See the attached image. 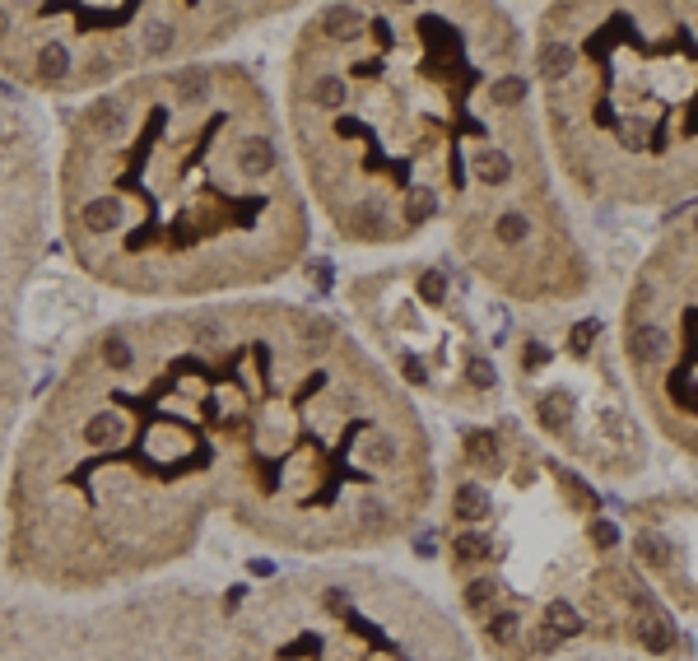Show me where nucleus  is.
Listing matches in <instances>:
<instances>
[{"mask_svg": "<svg viewBox=\"0 0 698 661\" xmlns=\"http://www.w3.org/2000/svg\"><path fill=\"white\" fill-rule=\"evenodd\" d=\"M224 596L149 592L89 615L0 596V661H205Z\"/></svg>", "mask_w": 698, "mask_h": 661, "instance_id": "9d476101", "label": "nucleus"}, {"mask_svg": "<svg viewBox=\"0 0 698 661\" xmlns=\"http://www.w3.org/2000/svg\"><path fill=\"white\" fill-rule=\"evenodd\" d=\"M591 331H596V317L573 322L559 345H550L545 336L517 340V354H512L517 396L540 443H554L591 475L629 480L633 471L647 466V438L633 419L624 368L596 378L591 387L578 382Z\"/></svg>", "mask_w": 698, "mask_h": 661, "instance_id": "9b49d317", "label": "nucleus"}, {"mask_svg": "<svg viewBox=\"0 0 698 661\" xmlns=\"http://www.w3.org/2000/svg\"><path fill=\"white\" fill-rule=\"evenodd\" d=\"M526 47L550 163L582 201H698V0L540 5Z\"/></svg>", "mask_w": 698, "mask_h": 661, "instance_id": "39448f33", "label": "nucleus"}, {"mask_svg": "<svg viewBox=\"0 0 698 661\" xmlns=\"http://www.w3.org/2000/svg\"><path fill=\"white\" fill-rule=\"evenodd\" d=\"M280 117L308 205L336 243L438 247L531 312L591 294L596 261L559 196L512 10L317 5L284 56Z\"/></svg>", "mask_w": 698, "mask_h": 661, "instance_id": "f257e3e1", "label": "nucleus"}, {"mask_svg": "<svg viewBox=\"0 0 698 661\" xmlns=\"http://www.w3.org/2000/svg\"><path fill=\"white\" fill-rule=\"evenodd\" d=\"M289 5L242 0H0V80L42 98L108 94L145 70L201 61Z\"/></svg>", "mask_w": 698, "mask_h": 661, "instance_id": "0eeeda50", "label": "nucleus"}, {"mask_svg": "<svg viewBox=\"0 0 698 661\" xmlns=\"http://www.w3.org/2000/svg\"><path fill=\"white\" fill-rule=\"evenodd\" d=\"M52 219V173L33 112L0 89V364L24 359V298Z\"/></svg>", "mask_w": 698, "mask_h": 661, "instance_id": "f8f14e48", "label": "nucleus"}, {"mask_svg": "<svg viewBox=\"0 0 698 661\" xmlns=\"http://www.w3.org/2000/svg\"><path fill=\"white\" fill-rule=\"evenodd\" d=\"M615 354L638 415L698 461V201L657 229L619 298Z\"/></svg>", "mask_w": 698, "mask_h": 661, "instance_id": "6e6552de", "label": "nucleus"}, {"mask_svg": "<svg viewBox=\"0 0 698 661\" xmlns=\"http://www.w3.org/2000/svg\"><path fill=\"white\" fill-rule=\"evenodd\" d=\"M633 568L671 606L698 620V489H666L633 503L624 517Z\"/></svg>", "mask_w": 698, "mask_h": 661, "instance_id": "ddd939ff", "label": "nucleus"}, {"mask_svg": "<svg viewBox=\"0 0 698 661\" xmlns=\"http://www.w3.org/2000/svg\"><path fill=\"white\" fill-rule=\"evenodd\" d=\"M24 405H28V364H0V461L10 457V443L19 424H24Z\"/></svg>", "mask_w": 698, "mask_h": 661, "instance_id": "4468645a", "label": "nucleus"}, {"mask_svg": "<svg viewBox=\"0 0 698 661\" xmlns=\"http://www.w3.org/2000/svg\"><path fill=\"white\" fill-rule=\"evenodd\" d=\"M573 661H615V657H573Z\"/></svg>", "mask_w": 698, "mask_h": 661, "instance_id": "2eb2a0df", "label": "nucleus"}, {"mask_svg": "<svg viewBox=\"0 0 698 661\" xmlns=\"http://www.w3.org/2000/svg\"><path fill=\"white\" fill-rule=\"evenodd\" d=\"M349 308L368 326L373 354L410 396L429 392L438 405L470 415L494 410L498 368L438 261L419 257L359 275L349 284Z\"/></svg>", "mask_w": 698, "mask_h": 661, "instance_id": "1a4fd4ad", "label": "nucleus"}, {"mask_svg": "<svg viewBox=\"0 0 698 661\" xmlns=\"http://www.w3.org/2000/svg\"><path fill=\"white\" fill-rule=\"evenodd\" d=\"M205 661H480V652L410 578L363 559H317L224 596Z\"/></svg>", "mask_w": 698, "mask_h": 661, "instance_id": "423d86ee", "label": "nucleus"}, {"mask_svg": "<svg viewBox=\"0 0 698 661\" xmlns=\"http://www.w3.org/2000/svg\"><path fill=\"white\" fill-rule=\"evenodd\" d=\"M438 503L461 629L489 661L675 652V615L633 568L624 522L517 419L457 433Z\"/></svg>", "mask_w": 698, "mask_h": 661, "instance_id": "20e7f679", "label": "nucleus"}, {"mask_svg": "<svg viewBox=\"0 0 698 661\" xmlns=\"http://www.w3.org/2000/svg\"><path fill=\"white\" fill-rule=\"evenodd\" d=\"M289 298L126 312L75 345L5 461L0 573L94 601L196 554L266 466Z\"/></svg>", "mask_w": 698, "mask_h": 661, "instance_id": "f03ea898", "label": "nucleus"}, {"mask_svg": "<svg viewBox=\"0 0 698 661\" xmlns=\"http://www.w3.org/2000/svg\"><path fill=\"white\" fill-rule=\"evenodd\" d=\"M52 219L70 266L154 308L252 298L312 247L280 103L247 61L145 70L66 117Z\"/></svg>", "mask_w": 698, "mask_h": 661, "instance_id": "7ed1b4c3", "label": "nucleus"}]
</instances>
